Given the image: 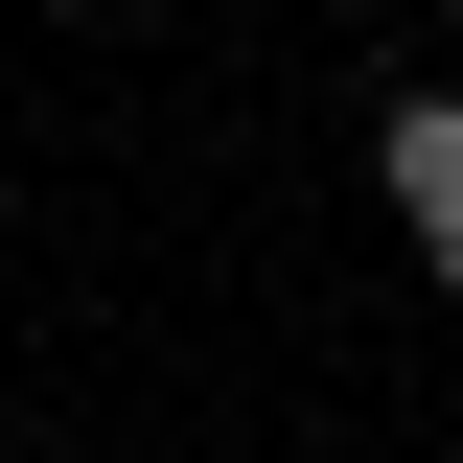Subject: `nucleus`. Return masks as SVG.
I'll return each instance as SVG.
<instances>
[{
  "label": "nucleus",
  "instance_id": "1",
  "mask_svg": "<svg viewBox=\"0 0 463 463\" xmlns=\"http://www.w3.org/2000/svg\"><path fill=\"white\" fill-rule=\"evenodd\" d=\"M371 185L440 209V185H463V93H394V116H371Z\"/></svg>",
  "mask_w": 463,
  "mask_h": 463
},
{
  "label": "nucleus",
  "instance_id": "2",
  "mask_svg": "<svg viewBox=\"0 0 463 463\" xmlns=\"http://www.w3.org/2000/svg\"><path fill=\"white\" fill-rule=\"evenodd\" d=\"M417 279H440V301H463V185H440V209H417Z\"/></svg>",
  "mask_w": 463,
  "mask_h": 463
}]
</instances>
